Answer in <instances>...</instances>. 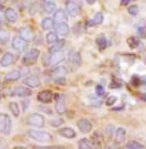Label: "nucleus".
<instances>
[{"label": "nucleus", "instance_id": "dca6fc26", "mask_svg": "<svg viewBox=\"0 0 146 149\" xmlns=\"http://www.w3.org/2000/svg\"><path fill=\"white\" fill-rule=\"evenodd\" d=\"M14 61H16V57H14L11 53H4L3 57L0 58V65H1V67H9Z\"/></svg>", "mask_w": 146, "mask_h": 149}, {"label": "nucleus", "instance_id": "a18cd8bd", "mask_svg": "<svg viewBox=\"0 0 146 149\" xmlns=\"http://www.w3.org/2000/svg\"><path fill=\"white\" fill-rule=\"evenodd\" d=\"M104 149H118V148H116L115 145H106V146H105Z\"/></svg>", "mask_w": 146, "mask_h": 149}, {"label": "nucleus", "instance_id": "e433bc0d", "mask_svg": "<svg viewBox=\"0 0 146 149\" xmlns=\"http://www.w3.org/2000/svg\"><path fill=\"white\" fill-rule=\"evenodd\" d=\"M43 64H44V65L51 64V54H50V53H47L44 56V58H43Z\"/></svg>", "mask_w": 146, "mask_h": 149}, {"label": "nucleus", "instance_id": "7c9ffc66", "mask_svg": "<svg viewBox=\"0 0 146 149\" xmlns=\"http://www.w3.org/2000/svg\"><path fill=\"white\" fill-rule=\"evenodd\" d=\"M92 22H94V24H101L102 22H104V14H102L101 12L95 13L94 17H92Z\"/></svg>", "mask_w": 146, "mask_h": 149}, {"label": "nucleus", "instance_id": "79ce46f5", "mask_svg": "<svg viewBox=\"0 0 146 149\" xmlns=\"http://www.w3.org/2000/svg\"><path fill=\"white\" fill-rule=\"evenodd\" d=\"M95 92H97L98 95H104V94H105V90H104L102 85H97V87H95Z\"/></svg>", "mask_w": 146, "mask_h": 149}, {"label": "nucleus", "instance_id": "58836bf2", "mask_svg": "<svg viewBox=\"0 0 146 149\" xmlns=\"http://www.w3.org/2000/svg\"><path fill=\"white\" fill-rule=\"evenodd\" d=\"M29 107H30V100H23L22 101V108H23V111H27L29 109Z\"/></svg>", "mask_w": 146, "mask_h": 149}, {"label": "nucleus", "instance_id": "9b49d317", "mask_svg": "<svg viewBox=\"0 0 146 149\" xmlns=\"http://www.w3.org/2000/svg\"><path fill=\"white\" fill-rule=\"evenodd\" d=\"M19 34H20V37L24 38L27 43H29V41H31V40H34V33H33V30H31L29 26H23L22 29L19 30Z\"/></svg>", "mask_w": 146, "mask_h": 149}, {"label": "nucleus", "instance_id": "c03bdc74", "mask_svg": "<svg viewBox=\"0 0 146 149\" xmlns=\"http://www.w3.org/2000/svg\"><path fill=\"white\" fill-rule=\"evenodd\" d=\"M34 149H64L63 146H43V148H34Z\"/></svg>", "mask_w": 146, "mask_h": 149}, {"label": "nucleus", "instance_id": "39448f33", "mask_svg": "<svg viewBox=\"0 0 146 149\" xmlns=\"http://www.w3.org/2000/svg\"><path fill=\"white\" fill-rule=\"evenodd\" d=\"M40 57V50L38 48H31L29 51H26L24 57H23V63L24 64H34Z\"/></svg>", "mask_w": 146, "mask_h": 149}, {"label": "nucleus", "instance_id": "393cba45", "mask_svg": "<svg viewBox=\"0 0 146 149\" xmlns=\"http://www.w3.org/2000/svg\"><path fill=\"white\" fill-rule=\"evenodd\" d=\"M97 46L99 47V50H104L108 47V40H106L105 34H99L97 37Z\"/></svg>", "mask_w": 146, "mask_h": 149}, {"label": "nucleus", "instance_id": "ea45409f", "mask_svg": "<svg viewBox=\"0 0 146 149\" xmlns=\"http://www.w3.org/2000/svg\"><path fill=\"white\" fill-rule=\"evenodd\" d=\"M38 4L37 3H33L31 4V7H30V14H35V13H38Z\"/></svg>", "mask_w": 146, "mask_h": 149}, {"label": "nucleus", "instance_id": "1a4fd4ad", "mask_svg": "<svg viewBox=\"0 0 146 149\" xmlns=\"http://www.w3.org/2000/svg\"><path fill=\"white\" fill-rule=\"evenodd\" d=\"M56 100H57L56 111L58 114H64V112L67 111V107H65V97H64L63 94H57Z\"/></svg>", "mask_w": 146, "mask_h": 149}, {"label": "nucleus", "instance_id": "cd10ccee", "mask_svg": "<svg viewBox=\"0 0 146 149\" xmlns=\"http://www.w3.org/2000/svg\"><path fill=\"white\" fill-rule=\"evenodd\" d=\"M45 41L48 44H56L58 41V36H57L56 31H48V34L45 36Z\"/></svg>", "mask_w": 146, "mask_h": 149}, {"label": "nucleus", "instance_id": "de8ad7c7", "mask_svg": "<svg viewBox=\"0 0 146 149\" xmlns=\"http://www.w3.org/2000/svg\"><path fill=\"white\" fill-rule=\"evenodd\" d=\"M41 1H43V3H54L56 0H41Z\"/></svg>", "mask_w": 146, "mask_h": 149}, {"label": "nucleus", "instance_id": "bb28decb", "mask_svg": "<svg viewBox=\"0 0 146 149\" xmlns=\"http://www.w3.org/2000/svg\"><path fill=\"white\" fill-rule=\"evenodd\" d=\"M64 44H65V40H64V38L58 40L56 44H53V46H51V48H50V53L53 54V53H57V51H61V50H63V47H64Z\"/></svg>", "mask_w": 146, "mask_h": 149}, {"label": "nucleus", "instance_id": "4c0bfd02", "mask_svg": "<svg viewBox=\"0 0 146 149\" xmlns=\"http://www.w3.org/2000/svg\"><path fill=\"white\" fill-rule=\"evenodd\" d=\"M54 82L56 84H58V85H65V77H57V78H54Z\"/></svg>", "mask_w": 146, "mask_h": 149}, {"label": "nucleus", "instance_id": "a878e982", "mask_svg": "<svg viewBox=\"0 0 146 149\" xmlns=\"http://www.w3.org/2000/svg\"><path fill=\"white\" fill-rule=\"evenodd\" d=\"M115 132H116V128H115L113 125H106V126H105V131H104L105 138H108V139H112V138H115Z\"/></svg>", "mask_w": 146, "mask_h": 149}, {"label": "nucleus", "instance_id": "864d4df0", "mask_svg": "<svg viewBox=\"0 0 146 149\" xmlns=\"http://www.w3.org/2000/svg\"><path fill=\"white\" fill-rule=\"evenodd\" d=\"M7 1H16V0H7Z\"/></svg>", "mask_w": 146, "mask_h": 149}, {"label": "nucleus", "instance_id": "6ab92c4d", "mask_svg": "<svg viewBox=\"0 0 146 149\" xmlns=\"http://www.w3.org/2000/svg\"><path fill=\"white\" fill-rule=\"evenodd\" d=\"M51 54V53H50ZM65 60V54L63 51H57L51 54V65H58L60 63H63Z\"/></svg>", "mask_w": 146, "mask_h": 149}, {"label": "nucleus", "instance_id": "6e6552de", "mask_svg": "<svg viewBox=\"0 0 146 149\" xmlns=\"http://www.w3.org/2000/svg\"><path fill=\"white\" fill-rule=\"evenodd\" d=\"M68 63H70V67L72 70H77L81 65V56L77 51H70V57H68Z\"/></svg>", "mask_w": 146, "mask_h": 149}, {"label": "nucleus", "instance_id": "5fc2aeb1", "mask_svg": "<svg viewBox=\"0 0 146 149\" xmlns=\"http://www.w3.org/2000/svg\"><path fill=\"white\" fill-rule=\"evenodd\" d=\"M0 81H1V80H0Z\"/></svg>", "mask_w": 146, "mask_h": 149}, {"label": "nucleus", "instance_id": "c756f323", "mask_svg": "<svg viewBox=\"0 0 146 149\" xmlns=\"http://www.w3.org/2000/svg\"><path fill=\"white\" fill-rule=\"evenodd\" d=\"M9 108H10L11 114L14 115V116H19L20 115V108H19V104L17 102H10L9 104Z\"/></svg>", "mask_w": 146, "mask_h": 149}, {"label": "nucleus", "instance_id": "72a5a7b5", "mask_svg": "<svg viewBox=\"0 0 146 149\" xmlns=\"http://www.w3.org/2000/svg\"><path fill=\"white\" fill-rule=\"evenodd\" d=\"M128 46L132 47V48L138 47L139 46V38H138V37H129V38H128Z\"/></svg>", "mask_w": 146, "mask_h": 149}, {"label": "nucleus", "instance_id": "09e8293b", "mask_svg": "<svg viewBox=\"0 0 146 149\" xmlns=\"http://www.w3.org/2000/svg\"><path fill=\"white\" fill-rule=\"evenodd\" d=\"M85 1H87V3H88V4H94V3H95V1H97V0H85Z\"/></svg>", "mask_w": 146, "mask_h": 149}, {"label": "nucleus", "instance_id": "ddd939ff", "mask_svg": "<svg viewBox=\"0 0 146 149\" xmlns=\"http://www.w3.org/2000/svg\"><path fill=\"white\" fill-rule=\"evenodd\" d=\"M77 125H78L79 131H81L82 134H88V132H91V131H92V124H91V121L85 119V118H81V119H78Z\"/></svg>", "mask_w": 146, "mask_h": 149}, {"label": "nucleus", "instance_id": "aec40b11", "mask_svg": "<svg viewBox=\"0 0 146 149\" xmlns=\"http://www.w3.org/2000/svg\"><path fill=\"white\" fill-rule=\"evenodd\" d=\"M125 138H126V131H125V128H116L115 138H113L115 143H122L125 141Z\"/></svg>", "mask_w": 146, "mask_h": 149}, {"label": "nucleus", "instance_id": "3c124183", "mask_svg": "<svg viewBox=\"0 0 146 149\" xmlns=\"http://www.w3.org/2000/svg\"><path fill=\"white\" fill-rule=\"evenodd\" d=\"M1 97H3V94H1V90H0V101H1Z\"/></svg>", "mask_w": 146, "mask_h": 149}, {"label": "nucleus", "instance_id": "a19ab883", "mask_svg": "<svg viewBox=\"0 0 146 149\" xmlns=\"http://www.w3.org/2000/svg\"><path fill=\"white\" fill-rule=\"evenodd\" d=\"M50 124H51V126H56V128H57V126L63 125V119H61V118H58V119H53Z\"/></svg>", "mask_w": 146, "mask_h": 149}, {"label": "nucleus", "instance_id": "412c9836", "mask_svg": "<svg viewBox=\"0 0 146 149\" xmlns=\"http://www.w3.org/2000/svg\"><path fill=\"white\" fill-rule=\"evenodd\" d=\"M53 27H56V23H54V20L51 19V17H45L41 20V29L45 30V31H50Z\"/></svg>", "mask_w": 146, "mask_h": 149}, {"label": "nucleus", "instance_id": "49530a36", "mask_svg": "<svg viewBox=\"0 0 146 149\" xmlns=\"http://www.w3.org/2000/svg\"><path fill=\"white\" fill-rule=\"evenodd\" d=\"M129 1H132V0H121V3H122L124 6H128V3H129Z\"/></svg>", "mask_w": 146, "mask_h": 149}, {"label": "nucleus", "instance_id": "f8f14e48", "mask_svg": "<svg viewBox=\"0 0 146 149\" xmlns=\"http://www.w3.org/2000/svg\"><path fill=\"white\" fill-rule=\"evenodd\" d=\"M67 12L65 10H63V9H57V12L54 13V17H53V20H54V23L56 24H64L67 22Z\"/></svg>", "mask_w": 146, "mask_h": 149}, {"label": "nucleus", "instance_id": "4be33fe9", "mask_svg": "<svg viewBox=\"0 0 146 149\" xmlns=\"http://www.w3.org/2000/svg\"><path fill=\"white\" fill-rule=\"evenodd\" d=\"M20 78H22V71H19V70H13L6 74V81H17Z\"/></svg>", "mask_w": 146, "mask_h": 149}, {"label": "nucleus", "instance_id": "9d476101", "mask_svg": "<svg viewBox=\"0 0 146 149\" xmlns=\"http://www.w3.org/2000/svg\"><path fill=\"white\" fill-rule=\"evenodd\" d=\"M53 98H54V94H53V91H50V90H44V91L38 92V95H37V100L43 104L51 102Z\"/></svg>", "mask_w": 146, "mask_h": 149}, {"label": "nucleus", "instance_id": "0eeeda50", "mask_svg": "<svg viewBox=\"0 0 146 149\" xmlns=\"http://www.w3.org/2000/svg\"><path fill=\"white\" fill-rule=\"evenodd\" d=\"M24 85L26 87H29V88H37V87H40V84H41V81H40V77L37 75V74H29L24 80Z\"/></svg>", "mask_w": 146, "mask_h": 149}, {"label": "nucleus", "instance_id": "f3484780", "mask_svg": "<svg viewBox=\"0 0 146 149\" xmlns=\"http://www.w3.org/2000/svg\"><path fill=\"white\" fill-rule=\"evenodd\" d=\"M56 33L58 37H67L68 34H70V27H68L67 23L64 24H56Z\"/></svg>", "mask_w": 146, "mask_h": 149}, {"label": "nucleus", "instance_id": "f257e3e1", "mask_svg": "<svg viewBox=\"0 0 146 149\" xmlns=\"http://www.w3.org/2000/svg\"><path fill=\"white\" fill-rule=\"evenodd\" d=\"M27 135L31 138L33 141H37V142H48L51 141V134L45 132V131H40V129H30L27 132Z\"/></svg>", "mask_w": 146, "mask_h": 149}, {"label": "nucleus", "instance_id": "2f4dec72", "mask_svg": "<svg viewBox=\"0 0 146 149\" xmlns=\"http://www.w3.org/2000/svg\"><path fill=\"white\" fill-rule=\"evenodd\" d=\"M64 74H65V70H64V67H56V68H54V71H53L54 78H57V77H64Z\"/></svg>", "mask_w": 146, "mask_h": 149}, {"label": "nucleus", "instance_id": "f704fd0d", "mask_svg": "<svg viewBox=\"0 0 146 149\" xmlns=\"http://www.w3.org/2000/svg\"><path fill=\"white\" fill-rule=\"evenodd\" d=\"M128 13H129L131 16H136V14L139 13V7H138L136 4H132V6L128 7Z\"/></svg>", "mask_w": 146, "mask_h": 149}, {"label": "nucleus", "instance_id": "37998d69", "mask_svg": "<svg viewBox=\"0 0 146 149\" xmlns=\"http://www.w3.org/2000/svg\"><path fill=\"white\" fill-rule=\"evenodd\" d=\"M115 102H116V97L112 95V97H108V98H106V102L105 104H106V105H113Z\"/></svg>", "mask_w": 146, "mask_h": 149}, {"label": "nucleus", "instance_id": "a211bd4d", "mask_svg": "<svg viewBox=\"0 0 146 149\" xmlns=\"http://www.w3.org/2000/svg\"><path fill=\"white\" fill-rule=\"evenodd\" d=\"M58 134H60L61 136L68 138V139H72V138H75V136H77L75 131H74L72 128H70V126H64V128L58 129Z\"/></svg>", "mask_w": 146, "mask_h": 149}, {"label": "nucleus", "instance_id": "2eb2a0df", "mask_svg": "<svg viewBox=\"0 0 146 149\" xmlns=\"http://www.w3.org/2000/svg\"><path fill=\"white\" fill-rule=\"evenodd\" d=\"M11 95L26 98V97H30V95H31V91H30V88H29V87L23 85V87H16V88L13 90V92H11Z\"/></svg>", "mask_w": 146, "mask_h": 149}, {"label": "nucleus", "instance_id": "20e7f679", "mask_svg": "<svg viewBox=\"0 0 146 149\" xmlns=\"http://www.w3.org/2000/svg\"><path fill=\"white\" fill-rule=\"evenodd\" d=\"M65 12L71 17H77L79 13H81V6L75 0H68L67 4H65Z\"/></svg>", "mask_w": 146, "mask_h": 149}, {"label": "nucleus", "instance_id": "c9c22d12", "mask_svg": "<svg viewBox=\"0 0 146 149\" xmlns=\"http://www.w3.org/2000/svg\"><path fill=\"white\" fill-rule=\"evenodd\" d=\"M7 40H9V34L4 33V31H3V33L0 31V43H1V44H6Z\"/></svg>", "mask_w": 146, "mask_h": 149}, {"label": "nucleus", "instance_id": "603ef678", "mask_svg": "<svg viewBox=\"0 0 146 149\" xmlns=\"http://www.w3.org/2000/svg\"><path fill=\"white\" fill-rule=\"evenodd\" d=\"M122 149H129V148H128V146H125V148H122Z\"/></svg>", "mask_w": 146, "mask_h": 149}, {"label": "nucleus", "instance_id": "8fccbe9b", "mask_svg": "<svg viewBox=\"0 0 146 149\" xmlns=\"http://www.w3.org/2000/svg\"><path fill=\"white\" fill-rule=\"evenodd\" d=\"M13 149H26L24 146H16V148H13Z\"/></svg>", "mask_w": 146, "mask_h": 149}, {"label": "nucleus", "instance_id": "4468645a", "mask_svg": "<svg viewBox=\"0 0 146 149\" xmlns=\"http://www.w3.org/2000/svg\"><path fill=\"white\" fill-rule=\"evenodd\" d=\"M4 19L9 22V23H16L19 20V13L16 12L13 7H7L4 10Z\"/></svg>", "mask_w": 146, "mask_h": 149}, {"label": "nucleus", "instance_id": "5701e85b", "mask_svg": "<svg viewBox=\"0 0 146 149\" xmlns=\"http://www.w3.org/2000/svg\"><path fill=\"white\" fill-rule=\"evenodd\" d=\"M92 141V148L94 149H99L101 148V143H102V138H101V135L98 134V132H95L94 135H92V138H91Z\"/></svg>", "mask_w": 146, "mask_h": 149}, {"label": "nucleus", "instance_id": "b1692460", "mask_svg": "<svg viewBox=\"0 0 146 149\" xmlns=\"http://www.w3.org/2000/svg\"><path fill=\"white\" fill-rule=\"evenodd\" d=\"M41 9H43V12L47 13V14H51V13H56L57 12L56 3H43Z\"/></svg>", "mask_w": 146, "mask_h": 149}, {"label": "nucleus", "instance_id": "473e14b6", "mask_svg": "<svg viewBox=\"0 0 146 149\" xmlns=\"http://www.w3.org/2000/svg\"><path fill=\"white\" fill-rule=\"evenodd\" d=\"M129 149H143V145L142 143H139V142H136V141H131V142H128V145H126Z\"/></svg>", "mask_w": 146, "mask_h": 149}, {"label": "nucleus", "instance_id": "423d86ee", "mask_svg": "<svg viewBox=\"0 0 146 149\" xmlns=\"http://www.w3.org/2000/svg\"><path fill=\"white\" fill-rule=\"evenodd\" d=\"M11 47H13V50L14 51H17V53H22L26 50V47H27V41L22 38L20 36H16V37H13V40H11Z\"/></svg>", "mask_w": 146, "mask_h": 149}, {"label": "nucleus", "instance_id": "f03ea898", "mask_svg": "<svg viewBox=\"0 0 146 149\" xmlns=\"http://www.w3.org/2000/svg\"><path fill=\"white\" fill-rule=\"evenodd\" d=\"M26 122H27V125L33 126V128H43L45 124V119L41 114H31L29 115Z\"/></svg>", "mask_w": 146, "mask_h": 149}, {"label": "nucleus", "instance_id": "c85d7f7f", "mask_svg": "<svg viewBox=\"0 0 146 149\" xmlns=\"http://www.w3.org/2000/svg\"><path fill=\"white\" fill-rule=\"evenodd\" d=\"M78 149H92V142L87 138H82L78 142Z\"/></svg>", "mask_w": 146, "mask_h": 149}, {"label": "nucleus", "instance_id": "7ed1b4c3", "mask_svg": "<svg viewBox=\"0 0 146 149\" xmlns=\"http://www.w3.org/2000/svg\"><path fill=\"white\" fill-rule=\"evenodd\" d=\"M11 132V119L9 115L0 112V134L9 135Z\"/></svg>", "mask_w": 146, "mask_h": 149}]
</instances>
